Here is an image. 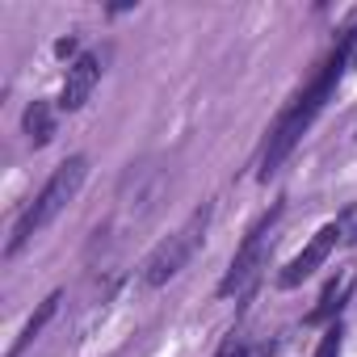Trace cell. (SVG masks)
<instances>
[{"label": "cell", "mask_w": 357, "mask_h": 357, "mask_svg": "<svg viewBox=\"0 0 357 357\" xmlns=\"http://www.w3.org/2000/svg\"><path fill=\"white\" fill-rule=\"evenodd\" d=\"M353 55H357V43H353V30H344L340 34V43H336V51L319 63V72L311 76V84L278 114V122L269 126V139H265V151H261V181H269V176L282 168V160L298 147V139L311 130V122L319 118V109L328 105V97L336 93V84L344 80V72H349V63H353Z\"/></svg>", "instance_id": "cell-1"}, {"label": "cell", "mask_w": 357, "mask_h": 357, "mask_svg": "<svg viewBox=\"0 0 357 357\" xmlns=\"http://www.w3.org/2000/svg\"><path fill=\"white\" fill-rule=\"evenodd\" d=\"M84 176H89V155H68V160L47 176V185L34 194V202L26 206V215L17 219V227H13V236H9V244H5V257H17L55 215H63V206L80 194Z\"/></svg>", "instance_id": "cell-2"}, {"label": "cell", "mask_w": 357, "mask_h": 357, "mask_svg": "<svg viewBox=\"0 0 357 357\" xmlns=\"http://www.w3.org/2000/svg\"><path fill=\"white\" fill-rule=\"evenodd\" d=\"M206 227H211V206L194 211V215L185 219L181 231H172L168 240H160V244L151 248V257L143 261V286H151V290H155V286H168L176 273H181V269L194 261V252L202 248Z\"/></svg>", "instance_id": "cell-3"}, {"label": "cell", "mask_w": 357, "mask_h": 357, "mask_svg": "<svg viewBox=\"0 0 357 357\" xmlns=\"http://www.w3.org/2000/svg\"><path fill=\"white\" fill-rule=\"evenodd\" d=\"M282 202H273L252 227H248V236H244V244L236 248V257H231V265H227V273H223V282L215 286V294L219 298H231V294H244L257 278H261V269H265V261H269V244H273V227H278V219H282Z\"/></svg>", "instance_id": "cell-4"}, {"label": "cell", "mask_w": 357, "mask_h": 357, "mask_svg": "<svg viewBox=\"0 0 357 357\" xmlns=\"http://www.w3.org/2000/svg\"><path fill=\"white\" fill-rule=\"evenodd\" d=\"M340 236H344V223L340 219H332V223H324L307 244H303V252L294 257V261H286L282 269H278V290H294V286H303L332 252H336V244H340Z\"/></svg>", "instance_id": "cell-5"}, {"label": "cell", "mask_w": 357, "mask_h": 357, "mask_svg": "<svg viewBox=\"0 0 357 357\" xmlns=\"http://www.w3.org/2000/svg\"><path fill=\"white\" fill-rule=\"evenodd\" d=\"M101 84V55L84 51L76 63H68V76H63V89H59V109L76 114L84 109V101L93 97V89Z\"/></svg>", "instance_id": "cell-6"}, {"label": "cell", "mask_w": 357, "mask_h": 357, "mask_svg": "<svg viewBox=\"0 0 357 357\" xmlns=\"http://www.w3.org/2000/svg\"><path fill=\"white\" fill-rule=\"evenodd\" d=\"M349 294H353V273H336V278L319 290V303L303 315V324H307V328H328V324H336V315L344 311Z\"/></svg>", "instance_id": "cell-7"}, {"label": "cell", "mask_w": 357, "mask_h": 357, "mask_svg": "<svg viewBox=\"0 0 357 357\" xmlns=\"http://www.w3.org/2000/svg\"><path fill=\"white\" fill-rule=\"evenodd\" d=\"M59 303H63V290H51V294H47V298L34 307V315L26 319V328L17 332V340L9 344V353H5V357H22V353H26V349H30V344L43 336V328H47V324L59 315Z\"/></svg>", "instance_id": "cell-8"}, {"label": "cell", "mask_w": 357, "mask_h": 357, "mask_svg": "<svg viewBox=\"0 0 357 357\" xmlns=\"http://www.w3.org/2000/svg\"><path fill=\"white\" fill-rule=\"evenodd\" d=\"M22 130H26L30 147H47V143L55 139V130H59V122H55V105H51V101H30L26 114H22Z\"/></svg>", "instance_id": "cell-9"}, {"label": "cell", "mask_w": 357, "mask_h": 357, "mask_svg": "<svg viewBox=\"0 0 357 357\" xmlns=\"http://www.w3.org/2000/svg\"><path fill=\"white\" fill-rule=\"evenodd\" d=\"M269 353H273V344H248L244 336H227L215 357H269Z\"/></svg>", "instance_id": "cell-10"}, {"label": "cell", "mask_w": 357, "mask_h": 357, "mask_svg": "<svg viewBox=\"0 0 357 357\" xmlns=\"http://www.w3.org/2000/svg\"><path fill=\"white\" fill-rule=\"evenodd\" d=\"M340 353H344V324L336 319V324L324 328V336L315 344V357H340Z\"/></svg>", "instance_id": "cell-11"}, {"label": "cell", "mask_w": 357, "mask_h": 357, "mask_svg": "<svg viewBox=\"0 0 357 357\" xmlns=\"http://www.w3.org/2000/svg\"><path fill=\"white\" fill-rule=\"evenodd\" d=\"M76 51H80V38H76V34H68V38L55 43V55H59V59H72V63H76V59H80Z\"/></svg>", "instance_id": "cell-12"}, {"label": "cell", "mask_w": 357, "mask_h": 357, "mask_svg": "<svg viewBox=\"0 0 357 357\" xmlns=\"http://www.w3.org/2000/svg\"><path fill=\"white\" fill-rule=\"evenodd\" d=\"M349 240H353V244H357V231H353V236H349Z\"/></svg>", "instance_id": "cell-13"}, {"label": "cell", "mask_w": 357, "mask_h": 357, "mask_svg": "<svg viewBox=\"0 0 357 357\" xmlns=\"http://www.w3.org/2000/svg\"><path fill=\"white\" fill-rule=\"evenodd\" d=\"M353 43H357V26H353Z\"/></svg>", "instance_id": "cell-14"}]
</instances>
